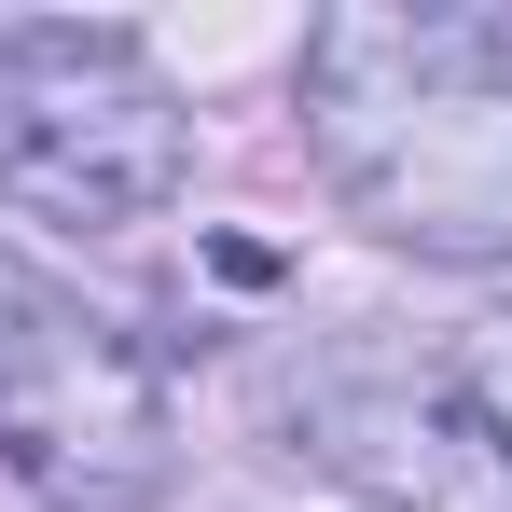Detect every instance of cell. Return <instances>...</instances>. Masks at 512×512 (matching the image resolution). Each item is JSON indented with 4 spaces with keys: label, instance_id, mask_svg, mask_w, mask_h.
<instances>
[{
    "label": "cell",
    "instance_id": "6da1fadb",
    "mask_svg": "<svg viewBox=\"0 0 512 512\" xmlns=\"http://www.w3.org/2000/svg\"><path fill=\"white\" fill-rule=\"evenodd\" d=\"M333 194L429 263H512V28L457 0H333L305 28Z\"/></svg>",
    "mask_w": 512,
    "mask_h": 512
},
{
    "label": "cell",
    "instance_id": "7a4b0ae2",
    "mask_svg": "<svg viewBox=\"0 0 512 512\" xmlns=\"http://www.w3.org/2000/svg\"><path fill=\"white\" fill-rule=\"evenodd\" d=\"M0 471L42 512H153L180 471L153 346L14 250H0Z\"/></svg>",
    "mask_w": 512,
    "mask_h": 512
},
{
    "label": "cell",
    "instance_id": "3957f363",
    "mask_svg": "<svg viewBox=\"0 0 512 512\" xmlns=\"http://www.w3.org/2000/svg\"><path fill=\"white\" fill-rule=\"evenodd\" d=\"M180 180H194V125L125 28H0V194L14 208L125 236Z\"/></svg>",
    "mask_w": 512,
    "mask_h": 512
},
{
    "label": "cell",
    "instance_id": "277c9868",
    "mask_svg": "<svg viewBox=\"0 0 512 512\" xmlns=\"http://www.w3.org/2000/svg\"><path fill=\"white\" fill-rule=\"evenodd\" d=\"M291 429L305 457L360 485L374 512H512V443L443 374H402V360H305L291 374Z\"/></svg>",
    "mask_w": 512,
    "mask_h": 512
},
{
    "label": "cell",
    "instance_id": "5b68a950",
    "mask_svg": "<svg viewBox=\"0 0 512 512\" xmlns=\"http://www.w3.org/2000/svg\"><path fill=\"white\" fill-rule=\"evenodd\" d=\"M443 388H457V402H471V416L512 443V319H485V333L457 346V360H443Z\"/></svg>",
    "mask_w": 512,
    "mask_h": 512
}]
</instances>
